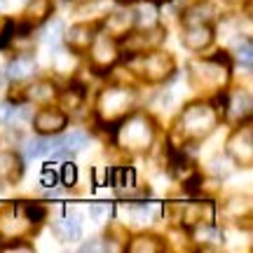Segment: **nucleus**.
I'll return each mask as SVG.
<instances>
[{"instance_id": "1", "label": "nucleus", "mask_w": 253, "mask_h": 253, "mask_svg": "<svg viewBox=\"0 0 253 253\" xmlns=\"http://www.w3.org/2000/svg\"><path fill=\"white\" fill-rule=\"evenodd\" d=\"M230 78L227 56H207L190 63V82L197 91H220Z\"/></svg>"}, {"instance_id": "24", "label": "nucleus", "mask_w": 253, "mask_h": 253, "mask_svg": "<svg viewBox=\"0 0 253 253\" xmlns=\"http://www.w3.org/2000/svg\"><path fill=\"white\" fill-rule=\"evenodd\" d=\"M225 110H235V118H249L251 113V96L249 94H235L232 99H227V108Z\"/></svg>"}, {"instance_id": "16", "label": "nucleus", "mask_w": 253, "mask_h": 253, "mask_svg": "<svg viewBox=\"0 0 253 253\" xmlns=\"http://www.w3.org/2000/svg\"><path fill=\"white\" fill-rule=\"evenodd\" d=\"M106 17H108L106 26H108L110 36H125V33H129V28L134 26V12L131 9H110Z\"/></svg>"}, {"instance_id": "36", "label": "nucleus", "mask_w": 253, "mask_h": 253, "mask_svg": "<svg viewBox=\"0 0 253 253\" xmlns=\"http://www.w3.org/2000/svg\"><path fill=\"white\" fill-rule=\"evenodd\" d=\"M17 118V108L12 103H0V122H12Z\"/></svg>"}, {"instance_id": "30", "label": "nucleus", "mask_w": 253, "mask_h": 253, "mask_svg": "<svg viewBox=\"0 0 253 253\" xmlns=\"http://www.w3.org/2000/svg\"><path fill=\"white\" fill-rule=\"evenodd\" d=\"M61 33H63L61 21H49L47 28L42 31V40H45V42H59V40H61Z\"/></svg>"}, {"instance_id": "28", "label": "nucleus", "mask_w": 253, "mask_h": 253, "mask_svg": "<svg viewBox=\"0 0 253 253\" xmlns=\"http://www.w3.org/2000/svg\"><path fill=\"white\" fill-rule=\"evenodd\" d=\"M82 96H84V91L80 89H68V91H63L61 94V106L66 110H75L78 106L82 103Z\"/></svg>"}, {"instance_id": "35", "label": "nucleus", "mask_w": 253, "mask_h": 253, "mask_svg": "<svg viewBox=\"0 0 253 253\" xmlns=\"http://www.w3.org/2000/svg\"><path fill=\"white\" fill-rule=\"evenodd\" d=\"M56 178H59V176H56V171H54V164L47 162L45 167H42V185L52 188V185L56 183Z\"/></svg>"}, {"instance_id": "32", "label": "nucleus", "mask_w": 253, "mask_h": 253, "mask_svg": "<svg viewBox=\"0 0 253 253\" xmlns=\"http://www.w3.org/2000/svg\"><path fill=\"white\" fill-rule=\"evenodd\" d=\"M61 181H63V185H68V188L78 183V167L73 162H66L61 167Z\"/></svg>"}, {"instance_id": "2", "label": "nucleus", "mask_w": 253, "mask_h": 253, "mask_svg": "<svg viewBox=\"0 0 253 253\" xmlns=\"http://www.w3.org/2000/svg\"><path fill=\"white\" fill-rule=\"evenodd\" d=\"M134 91L125 89V87H110L99 94L96 101V115H99L106 125H120L122 120L131 113L134 106Z\"/></svg>"}, {"instance_id": "17", "label": "nucleus", "mask_w": 253, "mask_h": 253, "mask_svg": "<svg viewBox=\"0 0 253 253\" xmlns=\"http://www.w3.org/2000/svg\"><path fill=\"white\" fill-rule=\"evenodd\" d=\"M115 5V0H84L73 7V14L80 19H101L106 17Z\"/></svg>"}, {"instance_id": "31", "label": "nucleus", "mask_w": 253, "mask_h": 253, "mask_svg": "<svg viewBox=\"0 0 253 253\" xmlns=\"http://www.w3.org/2000/svg\"><path fill=\"white\" fill-rule=\"evenodd\" d=\"M134 24H148V26H155V9L153 7H141L134 9Z\"/></svg>"}, {"instance_id": "9", "label": "nucleus", "mask_w": 253, "mask_h": 253, "mask_svg": "<svg viewBox=\"0 0 253 253\" xmlns=\"http://www.w3.org/2000/svg\"><path fill=\"white\" fill-rule=\"evenodd\" d=\"M164 31L162 26H153L150 31H141V33H131L129 38L122 40V47H125L129 54H141V52H148V49H155L164 40Z\"/></svg>"}, {"instance_id": "34", "label": "nucleus", "mask_w": 253, "mask_h": 253, "mask_svg": "<svg viewBox=\"0 0 253 253\" xmlns=\"http://www.w3.org/2000/svg\"><path fill=\"white\" fill-rule=\"evenodd\" d=\"M54 68L59 73L73 71V54H71V52H59V54L54 56Z\"/></svg>"}, {"instance_id": "20", "label": "nucleus", "mask_w": 253, "mask_h": 253, "mask_svg": "<svg viewBox=\"0 0 253 253\" xmlns=\"http://www.w3.org/2000/svg\"><path fill=\"white\" fill-rule=\"evenodd\" d=\"M82 232V225H80V218L78 216H66L61 220L54 223V235L61 239V242H73L78 239Z\"/></svg>"}, {"instance_id": "26", "label": "nucleus", "mask_w": 253, "mask_h": 253, "mask_svg": "<svg viewBox=\"0 0 253 253\" xmlns=\"http://www.w3.org/2000/svg\"><path fill=\"white\" fill-rule=\"evenodd\" d=\"M235 56H237V61L239 63H244L246 68H251V63H253V45H251V40H249V38H244V40H239V42H237Z\"/></svg>"}, {"instance_id": "33", "label": "nucleus", "mask_w": 253, "mask_h": 253, "mask_svg": "<svg viewBox=\"0 0 253 253\" xmlns=\"http://www.w3.org/2000/svg\"><path fill=\"white\" fill-rule=\"evenodd\" d=\"M26 153L28 157H40V155H45L47 150H49V143L47 141H42V138H33V141H28L26 143Z\"/></svg>"}, {"instance_id": "8", "label": "nucleus", "mask_w": 253, "mask_h": 253, "mask_svg": "<svg viewBox=\"0 0 253 253\" xmlns=\"http://www.w3.org/2000/svg\"><path fill=\"white\" fill-rule=\"evenodd\" d=\"M91 66L96 71H108L113 63L120 59V45L113 36H94L91 40Z\"/></svg>"}, {"instance_id": "4", "label": "nucleus", "mask_w": 253, "mask_h": 253, "mask_svg": "<svg viewBox=\"0 0 253 253\" xmlns=\"http://www.w3.org/2000/svg\"><path fill=\"white\" fill-rule=\"evenodd\" d=\"M173 56L169 52H141L131 54L129 68L148 82H162L173 73Z\"/></svg>"}, {"instance_id": "23", "label": "nucleus", "mask_w": 253, "mask_h": 253, "mask_svg": "<svg viewBox=\"0 0 253 253\" xmlns=\"http://www.w3.org/2000/svg\"><path fill=\"white\" fill-rule=\"evenodd\" d=\"M54 96H56V87L49 80L33 82L26 94V99H31V101H49V99H54Z\"/></svg>"}, {"instance_id": "3", "label": "nucleus", "mask_w": 253, "mask_h": 253, "mask_svg": "<svg viewBox=\"0 0 253 253\" xmlns=\"http://www.w3.org/2000/svg\"><path fill=\"white\" fill-rule=\"evenodd\" d=\"M218 122V115L211 103H190L178 118V129L185 138H204L213 131Z\"/></svg>"}, {"instance_id": "25", "label": "nucleus", "mask_w": 253, "mask_h": 253, "mask_svg": "<svg viewBox=\"0 0 253 253\" xmlns=\"http://www.w3.org/2000/svg\"><path fill=\"white\" fill-rule=\"evenodd\" d=\"M113 213V204L110 202H91L89 204V218L91 223H106Z\"/></svg>"}, {"instance_id": "15", "label": "nucleus", "mask_w": 253, "mask_h": 253, "mask_svg": "<svg viewBox=\"0 0 253 253\" xmlns=\"http://www.w3.org/2000/svg\"><path fill=\"white\" fill-rule=\"evenodd\" d=\"M52 12H54V0H31L24 9V24L28 28H36L38 24L52 17Z\"/></svg>"}, {"instance_id": "12", "label": "nucleus", "mask_w": 253, "mask_h": 253, "mask_svg": "<svg viewBox=\"0 0 253 253\" xmlns=\"http://www.w3.org/2000/svg\"><path fill=\"white\" fill-rule=\"evenodd\" d=\"M213 220V207L209 202H192V204H185L181 213V223L188 227H199L204 223H211Z\"/></svg>"}, {"instance_id": "6", "label": "nucleus", "mask_w": 253, "mask_h": 253, "mask_svg": "<svg viewBox=\"0 0 253 253\" xmlns=\"http://www.w3.org/2000/svg\"><path fill=\"white\" fill-rule=\"evenodd\" d=\"M150 141H153V125L145 115H131L120 129V143L125 148L141 150V148H148Z\"/></svg>"}, {"instance_id": "21", "label": "nucleus", "mask_w": 253, "mask_h": 253, "mask_svg": "<svg viewBox=\"0 0 253 253\" xmlns=\"http://www.w3.org/2000/svg\"><path fill=\"white\" fill-rule=\"evenodd\" d=\"M87 143H89V134H84V131H71V134L61 136V138L52 145L59 148V153H75V150L87 148Z\"/></svg>"}, {"instance_id": "19", "label": "nucleus", "mask_w": 253, "mask_h": 253, "mask_svg": "<svg viewBox=\"0 0 253 253\" xmlns=\"http://www.w3.org/2000/svg\"><path fill=\"white\" fill-rule=\"evenodd\" d=\"M36 59L33 56H17L14 61L7 66V78L9 80H28L31 75H36Z\"/></svg>"}, {"instance_id": "37", "label": "nucleus", "mask_w": 253, "mask_h": 253, "mask_svg": "<svg viewBox=\"0 0 253 253\" xmlns=\"http://www.w3.org/2000/svg\"><path fill=\"white\" fill-rule=\"evenodd\" d=\"M94 173V185H106L110 181V171L108 169H103V167H96V169H91Z\"/></svg>"}, {"instance_id": "11", "label": "nucleus", "mask_w": 253, "mask_h": 253, "mask_svg": "<svg viewBox=\"0 0 253 253\" xmlns=\"http://www.w3.org/2000/svg\"><path fill=\"white\" fill-rule=\"evenodd\" d=\"M213 42V28L209 24H188L183 31V45L190 52H202Z\"/></svg>"}, {"instance_id": "5", "label": "nucleus", "mask_w": 253, "mask_h": 253, "mask_svg": "<svg viewBox=\"0 0 253 253\" xmlns=\"http://www.w3.org/2000/svg\"><path fill=\"white\" fill-rule=\"evenodd\" d=\"M38 223L31 220V216L24 209V202H14V204H7V207L0 209V235L2 237H24L28 232H38Z\"/></svg>"}, {"instance_id": "22", "label": "nucleus", "mask_w": 253, "mask_h": 253, "mask_svg": "<svg viewBox=\"0 0 253 253\" xmlns=\"http://www.w3.org/2000/svg\"><path fill=\"white\" fill-rule=\"evenodd\" d=\"M129 251H134V253H157V251H164V244L153 235H138V237L131 239Z\"/></svg>"}, {"instance_id": "7", "label": "nucleus", "mask_w": 253, "mask_h": 253, "mask_svg": "<svg viewBox=\"0 0 253 253\" xmlns=\"http://www.w3.org/2000/svg\"><path fill=\"white\" fill-rule=\"evenodd\" d=\"M227 155L235 160L239 167H251L253 164V131L251 126H239L227 141Z\"/></svg>"}, {"instance_id": "27", "label": "nucleus", "mask_w": 253, "mask_h": 253, "mask_svg": "<svg viewBox=\"0 0 253 253\" xmlns=\"http://www.w3.org/2000/svg\"><path fill=\"white\" fill-rule=\"evenodd\" d=\"M110 178H113V185H118V188H131L134 185V169H115V171L110 173Z\"/></svg>"}, {"instance_id": "38", "label": "nucleus", "mask_w": 253, "mask_h": 253, "mask_svg": "<svg viewBox=\"0 0 253 253\" xmlns=\"http://www.w3.org/2000/svg\"><path fill=\"white\" fill-rule=\"evenodd\" d=\"M80 251H106V246L99 244V239H91V242L80 246Z\"/></svg>"}, {"instance_id": "29", "label": "nucleus", "mask_w": 253, "mask_h": 253, "mask_svg": "<svg viewBox=\"0 0 253 253\" xmlns=\"http://www.w3.org/2000/svg\"><path fill=\"white\" fill-rule=\"evenodd\" d=\"M14 21L7 17H0V47H7L9 40L14 38Z\"/></svg>"}, {"instance_id": "10", "label": "nucleus", "mask_w": 253, "mask_h": 253, "mask_svg": "<svg viewBox=\"0 0 253 253\" xmlns=\"http://www.w3.org/2000/svg\"><path fill=\"white\" fill-rule=\"evenodd\" d=\"M68 125V118L63 110H56V108H45L40 110L33 120V126L40 136H52V134H61V129H66Z\"/></svg>"}, {"instance_id": "13", "label": "nucleus", "mask_w": 253, "mask_h": 253, "mask_svg": "<svg viewBox=\"0 0 253 253\" xmlns=\"http://www.w3.org/2000/svg\"><path fill=\"white\" fill-rule=\"evenodd\" d=\"M24 176V162L17 153L2 150L0 153V183L5 185H14Z\"/></svg>"}, {"instance_id": "18", "label": "nucleus", "mask_w": 253, "mask_h": 253, "mask_svg": "<svg viewBox=\"0 0 253 253\" xmlns=\"http://www.w3.org/2000/svg\"><path fill=\"white\" fill-rule=\"evenodd\" d=\"M213 17H216V7L209 0H199V2H195L192 7L183 12V21L185 24H209Z\"/></svg>"}, {"instance_id": "14", "label": "nucleus", "mask_w": 253, "mask_h": 253, "mask_svg": "<svg viewBox=\"0 0 253 253\" xmlns=\"http://www.w3.org/2000/svg\"><path fill=\"white\" fill-rule=\"evenodd\" d=\"M94 36H96V28L91 26V24H87V21L75 24V26H71L66 31V40H68L73 52H87Z\"/></svg>"}]
</instances>
